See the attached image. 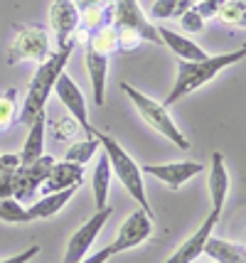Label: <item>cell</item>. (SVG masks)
<instances>
[{
	"instance_id": "cell-12",
	"label": "cell",
	"mask_w": 246,
	"mask_h": 263,
	"mask_svg": "<svg viewBox=\"0 0 246 263\" xmlns=\"http://www.w3.org/2000/svg\"><path fill=\"white\" fill-rule=\"evenodd\" d=\"M141 172L150 175V177H158L170 190H180L187 180L197 177L199 172H204V165L195 160H180V162H165V165H143Z\"/></svg>"
},
{
	"instance_id": "cell-32",
	"label": "cell",
	"mask_w": 246,
	"mask_h": 263,
	"mask_svg": "<svg viewBox=\"0 0 246 263\" xmlns=\"http://www.w3.org/2000/svg\"><path fill=\"white\" fill-rule=\"evenodd\" d=\"M37 253H40V246L32 243V246H30V249H25L23 253H15V256H10V258H3L0 263H30Z\"/></svg>"
},
{
	"instance_id": "cell-20",
	"label": "cell",
	"mask_w": 246,
	"mask_h": 263,
	"mask_svg": "<svg viewBox=\"0 0 246 263\" xmlns=\"http://www.w3.org/2000/svg\"><path fill=\"white\" fill-rule=\"evenodd\" d=\"M204 253L214 258L217 263H246V246L234 243V241H224V239H214L210 236Z\"/></svg>"
},
{
	"instance_id": "cell-16",
	"label": "cell",
	"mask_w": 246,
	"mask_h": 263,
	"mask_svg": "<svg viewBox=\"0 0 246 263\" xmlns=\"http://www.w3.org/2000/svg\"><path fill=\"white\" fill-rule=\"evenodd\" d=\"M30 128V133L25 138L23 143V150L17 153L20 155V167H27V165H32L37 158H42L45 155V130H47V116L42 114L37 118Z\"/></svg>"
},
{
	"instance_id": "cell-37",
	"label": "cell",
	"mask_w": 246,
	"mask_h": 263,
	"mask_svg": "<svg viewBox=\"0 0 246 263\" xmlns=\"http://www.w3.org/2000/svg\"><path fill=\"white\" fill-rule=\"evenodd\" d=\"M192 3H199V0H192Z\"/></svg>"
},
{
	"instance_id": "cell-18",
	"label": "cell",
	"mask_w": 246,
	"mask_h": 263,
	"mask_svg": "<svg viewBox=\"0 0 246 263\" xmlns=\"http://www.w3.org/2000/svg\"><path fill=\"white\" fill-rule=\"evenodd\" d=\"M158 34H160V40H163V45H167L173 52H175V57L180 59H187V62H199V59H207L210 54L197 45V42H192L187 37H182V34L173 32V30H167V27H158Z\"/></svg>"
},
{
	"instance_id": "cell-1",
	"label": "cell",
	"mask_w": 246,
	"mask_h": 263,
	"mask_svg": "<svg viewBox=\"0 0 246 263\" xmlns=\"http://www.w3.org/2000/svg\"><path fill=\"white\" fill-rule=\"evenodd\" d=\"M74 47H77V42L57 47L54 52H49V57L45 59V62H40L35 77L30 79L27 96H25L20 114H17V123L32 126L37 118L45 114V106H47L49 93L54 89V81H57V77L64 71V67H67V62H69V57H71V52H74Z\"/></svg>"
},
{
	"instance_id": "cell-23",
	"label": "cell",
	"mask_w": 246,
	"mask_h": 263,
	"mask_svg": "<svg viewBox=\"0 0 246 263\" xmlns=\"http://www.w3.org/2000/svg\"><path fill=\"white\" fill-rule=\"evenodd\" d=\"M0 221L5 224H30L35 221L30 209L15 197H0Z\"/></svg>"
},
{
	"instance_id": "cell-10",
	"label": "cell",
	"mask_w": 246,
	"mask_h": 263,
	"mask_svg": "<svg viewBox=\"0 0 246 263\" xmlns=\"http://www.w3.org/2000/svg\"><path fill=\"white\" fill-rule=\"evenodd\" d=\"M52 91L57 93V99L62 101V106L69 111V116L82 126V130L86 136L91 138L94 136V126H91V121H89V114H86V101H84V93L82 89L77 86V81L71 79L67 71H62L54 81V89Z\"/></svg>"
},
{
	"instance_id": "cell-4",
	"label": "cell",
	"mask_w": 246,
	"mask_h": 263,
	"mask_svg": "<svg viewBox=\"0 0 246 263\" xmlns=\"http://www.w3.org/2000/svg\"><path fill=\"white\" fill-rule=\"evenodd\" d=\"M121 91L128 96L130 103L136 106V111L141 114V118L153 128V130H158V133L165 136L170 143H175L180 150H190V140L185 138V133L175 126V121H173V116H170V111H167L165 103L155 101V99H150L148 93L138 91L136 86H130L128 81L121 84Z\"/></svg>"
},
{
	"instance_id": "cell-19",
	"label": "cell",
	"mask_w": 246,
	"mask_h": 263,
	"mask_svg": "<svg viewBox=\"0 0 246 263\" xmlns=\"http://www.w3.org/2000/svg\"><path fill=\"white\" fill-rule=\"evenodd\" d=\"M79 187H67V190H59V192H49V195H42L35 204H30V214L32 219H52L54 214L62 212V206L69 202L71 197L77 195Z\"/></svg>"
},
{
	"instance_id": "cell-31",
	"label": "cell",
	"mask_w": 246,
	"mask_h": 263,
	"mask_svg": "<svg viewBox=\"0 0 246 263\" xmlns=\"http://www.w3.org/2000/svg\"><path fill=\"white\" fill-rule=\"evenodd\" d=\"M224 0H199L197 5H192L195 10L202 15V20H210V17H217V12L222 8Z\"/></svg>"
},
{
	"instance_id": "cell-28",
	"label": "cell",
	"mask_w": 246,
	"mask_h": 263,
	"mask_svg": "<svg viewBox=\"0 0 246 263\" xmlns=\"http://www.w3.org/2000/svg\"><path fill=\"white\" fill-rule=\"evenodd\" d=\"M244 10H246V5H241V3H236V0H224L219 12H217V17H219V23H224V25H239Z\"/></svg>"
},
{
	"instance_id": "cell-24",
	"label": "cell",
	"mask_w": 246,
	"mask_h": 263,
	"mask_svg": "<svg viewBox=\"0 0 246 263\" xmlns=\"http://www.w3.org/2000/svg\"><path fill=\"white\" fill-rule=\"evenodd\" d=\"M192 0H155L150 8L153 20H170V17H182L192 8Z\"/></svg>"
},
{
	"instance_id": "cell-33",
	"label": "cell",
	"mask_w": 246,
	"mask_h": 263,
	"mask_svg": "<svg viewBox=\"0 0 246 263\" xmlns=\"http://www.w3.org/2000/svg\"><path fill=\"white\" fill-rule=\"evenodd\" d=\"M108 258H113V253H111V249L106 246V249H101L99 253H91V256H84L79 263H106Z\"/></svg>"
},
{
	"instance_id": "cell-5",
	"label": "cell",
	"mask_w": 246,
	"mask_h": 263,
	"mask_svg": "<svg viewBox=\"0 0 246 263\" xmlns=\"http://www.w3.org/2000/svg\"><path fill=\"white\" fill-rule=\"evenodd\" d=\"M49 32L42 25H15V37L8 47V64L45 62L49 57Z\"/></svg>"
},
{
	"instance_id": "cell-3",
	"label": "cell",
	"mask_w": 246,
	"mask_h": 263,
	"mask_svg": "<svg viewBox=\"0 0 246 263\" xmlns=\"http://www.w3.org/2000/svg\"><path fill=\"white\" fill-rule=\"evenodd\" d=\"M94 136L101 140V148H104L106 158H108L111 172L121 180V184L126 187V192L138 202V206H141L143 212H148L153 217V209H150V204H148V195H145V184H143L141 165L123 150V145L118 143L116 138H111L108 133H101V130H96V128H94Z\"/></svg>"
},
{
	"instance_id": "cell-17",
	"label": "cell",
	"mask_w": 246,
	"mask_h": 263,
	"mask_svg": "<svg viewBox=\"0 0 246 263\" xmlns=\"http://www.w3.org/2000/svg\"><path fill=\"white\" fill-rule=\"evenodd\" d=\"M86 69H89V79H91V89H94V103L96 106H104L106 79H108V57L86 47Z\"/></svg>"
},
{
	"instance_id": "cell-8",
	"label": "cell",
	"mask_w": 246,
	"mask_h": 263,
	"mask_svg": "<svg viewBox=\"0 0 246 263\" xmlns=\"http://www.w3.org/2000/svg\"><path fill=\"white\" fill-rule=\"evenodd\" d=\"M54 162L57 160H54L52 155H42V158H37L32 165L17 167V170L12 172V197L20 199V202H27L30 197H35L37 192H40L42 182L47 180V175Z\"/></svg>"
},
{
	"instance_id": "cell-38",
	"label": "cell",
	"mask_w": 246,
	"mask_h": 263,
	"mask_svg": "<svg viewBox=\"0 0 246 263\" xmlns=\"http://www.w3.org/2000/svg\"><path fill=\"white\" fill-rule=\"evenodd\" d=\"M214 263H217V261H214Z\"/></svg>"
},
{
	"instance_id": "cell-9",
	"label": "cell",
	"mask_w": 246,
	"mask_h": 263,
	"mask_svg": "<svg viewBox=\"0 0 246 263\" xmlns=\"http://www.w3.org/2000/svg\"><path fill=\"white\" fill-rule=\"evenodd\" d=\"M153 236V217L148 212H133L121 227H118V234L116 239L108 243V249L111 253L116 256L121 251H130V249H136V246H141L143 241H148Z\"/></svg>"
},
{
	"instance_id": "cell-30",
	"label": "cell",
	"mask_w": 246,
	"mask_h": 263,
	"mask_svg": "<svg viewBox=\"0 0 246 263\" xmlns=\"http://www.w3.org/2000/svg\"><path fill=\"white\" fill-rule=\"evenodd\" d=\"M79 123L71 118V116H67V118H62L57 126H54V140H67V138H71L77 130H79Z\"/></svg>"
},
{
	"instance_id": "cell-2",
	"label": "cell",
	"mask_w": 246,
	"mask_h": 263,
	"mask_svg": "<svg viewBox=\"0 0 246 263\" xmlns=\"http://www.w3.org/2000/svg\"><path fill=\"white\" fill-rule=\"evenodd\" d=\"M241 59H246V45L234 49V52L199 59V62L180 59V62H177V79H175V84H173L170 93H167V99H165V106L170 108L173 103H177L180 99H185L187 93L197 91L199 86H204V84H210L222 69L232 67V64L241 62Z\"/></svg>"
},
{
	"instance_id": "cell-34",
	"label": "cell",
	"mask_w": 246,
	"mask_h": 263,
	"mask_svg": "<svg viewBox=\"0 0 246 263\" xmlns=\"http://www.w3.org/2000/svg\"><path fill=\"white\" fill-rule=\"evenodd\" d=\"M77 8L84 10V8H91V5H108V0H74Z\"/></svg>"
},
{
	"instance_id": "cell-15",
	"label": "cell",
	"mask_w": 246,
	"mask_h": 263,
	"mask_svg": "<svg viewBox=\"0 0 246 263\" xmlns=\"http://www.w3.org/2000/svg\"><path fill=\"white\" fill-rule=\"evenodd\" d=\"M82 182H84V165L69 162V160L54 162L47 175V180L40 187V195L59 192V190H67V187H79Z\"/></svg>"
},
{
	"instance_id": "cell-21",
	"label": "cell",
	"mask_w": 246,
	"mask_h": 263,
	"mask_svg": "<svg viewBox=\"0 0 246 263\" xmlns=\"http://www.w3.org/2000/svg\"><path fill=\"white\" fill-rule=\"evenodd\" d=\"M91 177H94L91 184H94L96 209H104V206H108V190H111V177H113L106 153H101V155L96 158V167H94V175H91Z\"/></svg>"
},
{
	"instance_id": "cell-25",
	"label": "cell",
	"mask_w": 246,
	"mask_h": 263,
	"mask_svg": "<svg viewBox=\"0 0 246 263\" xmlns=\"http://www.w3.org/2000/svg\"><path fill=\"white\" fill-rule=\"evenodd\" d=\"M20 167V155L0 153V197H12V172Z\"/></svg>"
},
{
	"instance_id": "cell-27",
	"label": "cell",
	"mask_w": 246,
	"mask_h": 263,
	"mask_svg": "<svg viewBox=\"0 0 246 263\" xmlns=\"http://www.w3.org/2000/svg\"><path fill=\"white\" fill-rule=\"evenodd\" d=\"M17 118V91L8 89L0 96V130H8Z\"/></svg>"
},
{
	"instance_id": "cell-6",
	"label": "cell",
	"mask_w": 246,
	"mask_h": 263,
	"mask_svg": "<svg viewBox=\"0 0 246 263\" xmlns=\"http://www.w3.org/2000/svg\"><path fill=\"white\" fill-rule=\"evenodd\" d=\"M111 10H113L111 25H113L116 30H136V32L143 37V42L163 45V40H160V34H158V27L143 15L138 0H113Z\"/></svg>"
},
{
	"instance_id": "cell-14",
	"label": "cell",
	"mask_w": 246,
	"mask_h": 263,
	"mask_svg": "<svg viewBox=\"0 0 246 263\" xmlns=\"http://www.w3.org/2000/svg\"><path fill=\"white\" fill-rule=\"evenodd\" d=\"M210 197H212V214L222 217L224 204H226V197H229V170H226V162H224L222 153H212V165H210Z\"/></svg>"
},
{
	"instance_id": "cell-29",
	"label": "cell",
	"mask_w": 246,
	"mask_h": 263,
	"mask_svg": "<svg viewBox=\"0 0 246 263\" xmlns=\"http://www.w3.org/2000/svg\"><path fill=\"white\" fill-rule=\"evenodd\" d=\"M180 25H182V30L187 34H199L204 30V20H202V15H199L195 8H190V10L180 17Z\"/></svg>"
},
{
	"instance_id": "cell-36",
	"label": "cell",
	"mask_w": 246,
	"mask_h": 263,
	"mask_svg": "<svg viewBox=\"0 0 246 263\" xmlns=\"http://www.w3.org/2000/svg\"><path fill=\"white\" fill-rule=\"evenodd\" d=\"M236 3H241V5H246V0H236Z\"/></svg>"
},
{
	"instance_id": "cell-22",
	"label": "cell",
	"mask_w": 246,
	"mask_h": 263,
	"mask_svg": "<svg viewBox=\"0 0 246 263\" xmlns=\"http://www.w3.org/2000/svg\"><path fill=\"white\" fill-rule=\"evenodd\" d=\"M86 47H89V49H94V52H99V54H106V57L116 54L118 52V32H116V27H113L111 23L104 25V27H99L96 32L89 34Z\"/></svg>"
},
{
	"instance_id": "cell-7",
	"label": "cell",
	"mask_w": 246,
	"mask_h": 263,
	"mask_svg": "<svg viewBox=\"0 0 246 263\" xmlns=\"http://www.w3.org/2000/svg\"><path fill=\"white\" fill-rule=\"evenodd\" d=\"M113 209L111 206H104V209H96L94 217H89V221H84L79 229L69 236V243H67V251H64V263H79L84 256H89V249L94 246L99 231L106 227V221L111 219Z\"/></svg>"
},
{
	"instance_id": "cell-35",
	"label": "cell",
	"mask_w": 246,
	"mask_h": 263,
	"mask_svg": "<svg viewBox=\"0 0 246 263\" xmlns=\"http://www.w3.org/2000/svg\"><path fill=\"white\" fill-rule=\"evenodd\" d=\"M239 27H246V10H244V15H241V20H239Z\"/></svg>"
},
{
	"instance_id": "cell-26",
	"label": "cell",
	"mask_w": 246,
	"mask_h": 263,
	"mask_svg": "<svg viewBox=\"0 0 246 263\" xmlns=\"http://www.w3.org/2000/svg\"><path fill=\"white\" fill-rule=\"evenodd\" d=\"M101 148V140L96 136H91L89 140H79V143H74V145H69L67 148V160L69 162H79V165H86V162L91 160L96 155V150Z\"/></svg>"
},
{
	"instance_id": "cell-11",
	"label": "cell",
	"mask_w": 246,
	"mask_h": 263,
	"mask_svg": "<svg viewBox=\"0 0 246 263\" xmlns=\"http://www.w3.org/2000/svg\"><path fill=\"white\" fill-rule=\"evenodd\" d=\"M49 25L57 37V47H64L69 42H77V30H79V8L74 0H52L49 8Z\"/></svg>"
},
{
	"instance_id": "cell-13",
	"label": "cell",
	"mask_w": 246,
	"mask_h": 263,
	"mask_svg": "<svg viewBox=\"0 0 246 263\" xmlns=\"http://www.w3.org/2000/svg\"><path fill=\"white\" fill-rule=\"evenodd\" d=\"M217 221H219V217L210 212V217L202 221V227H199L192 236H187V239L182 241V243L175 249V253H173L165 263H192L195 258H199V256L204 253V246H207V241H210L212 231L217 227Z\"/></svg>"
}]
</instances>
